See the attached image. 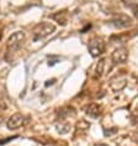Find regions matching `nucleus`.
Segmentation results:
<instances>
[{
    "label": "nucleus",
    "mask_w": 138,
    "mask_h": 146,
    "mask_svg": "<svg viewBox=\"0 0 138 146\" xmlns=\"http://www.w3.org/2000/svg\"><path fill=\"white\" fill-rule=\"evenodd\" d=\"M56 31V26L51 22H41L33 28V40L46 38L47 36L52 35Z\"/></svg>",
    "instance_id": "f257e3e1"
},
{
    "label": "nucleus",
    "mask_w": 138,
    "mask_h": 146,
    "mask_svg": "<svg viewBox=\"0 0 138 146\" xmlns=\"http://www.w3.org/2000/svg\"><path fill=\"white\" fill-rule=\"evenodd\" d=\"M105 40L99 37V36H95L92 37L90 40H89V44H88V49H89V53L91 54V56L94 58H97L99 55H101L105 52Z\"/></svg>",
    "instance_id": "f03ea898"
},
{
    "label": "nucleus",
    "mask_w": 138,
    "mask_h": 146,
    "mask_svg": "<svg viewBox=\"0 0 138 146\" xmlns=\"http://www.w3.org/2000/svg\"><path fill=\"white\" fill-rule=\"evenodd\" d=\"M23 42H25V33L22 31H17L7 38L6 47L9 52H16L23 44Z\"/></svg>",
    "instance_id": "7ed1b4c3"
},
{
    "label": "nucleus",
    "mask_w": 138,
    "mask_h": 146,
    "mask_svg": "<svg viewBox=\"0 0 138 146\" xmlns=\"http://www.w3.org/2000/svg\"><path fill=\"white\" fill-rule=\"evenodd\" d=\"M110 23L116 28H127L132 26L133 19L126 14H117L111 19Z\"/></svg>",
    "instance_id": "20e7f679"
},
{
    "label": "nucleus",
    "mask_w": 138,
    "mask_h": 146,
    "mask_svg": "<svg viewBox=\"0 0 138 146\" xmlns=\"http://www.w3.org/2000/svg\"><path fill=\"white\" fill-rule=\"evenodd\" d=\"M128 59V52L125 47H120L115 49L111 54V60L113 64H125Z\"/></svg>",
    "instance_id": "39448f33"
},
{
    "label": "nucleus",
    "mask_w": 138,
    "mask_h": 146,
    "mask_svg": "<svg viewBox=\"0 0 138 146\" xmlns=\"http://www.w3.org/2000/svg\"><path fill=\"white\" fill-rule=\"evenodd\" d=\"M127 85V78L125 75H116L110 80V88L113 92H119L123 90Z\"/></svg>",
    "instance_id": "423d86ee"
},
{
    "label": "nucleus",
    "mask_w": 138,
    "mask_h": 146,
    "mask_svg": "<svg viewBox=\"0 0 138 146\" xmlns=\"http://www.w3.org/2000/svg\"><path fill=\"white\" fill-rule=\"evenodd\" d=\"M23 124H25V117H23L21 113H15V114L11 115L6 121V127H7V129H10V130L21 128Z\"/></svg>",
    "instance_id": "0eeeda50"
},
{
    "label": "nucleus",
    "mask_w": 138,
    "mask_h": 146,
    "mask_svg": "<svg viewBox=\"0 0 138 146\" xmlns=\"http://www.w3.org/2000/svg\"><path fill=\"white\" fill-rule=\"evenodd\" d=\"M85 113L90 118H99L101 115V107L96 103H90L85 107Z\"/></svg>",
    "instance_id": "6e6552de"
},
{
    "label": "nucleus",
    "mask_w": 138,
    "mask_h": 146,
    "mask_svg": "<svg viewBox=\"0 0 138 146\" xmlns=\"http://www.w3.org/2000/svg\"><path fill=\"white\" fill-rule=\"evenodd\" d=\"M75 114V111L73 107H64V108H60L58 111V117H59V120H64L68 117H73Z\"/></svg>",
    "instance_id": "1a4fd4ad"
},
{
    "label": "nucleus",
    "mask_w": 138,
    "mask_h": 146,
    "mask_svg": "<svg viewBox=\"0 0 138 146\" xmlns=\"http://www.w3.org/2000/svg\"><path fill=\"white\" fill-rule=\"evenodd\" d=\"M70 124L68 123V121L66 120H60L59 123H57L56 124V129H57V131H58L59 134H62V135H66V134L69 133V130H70Z\"/></svg>",
    "instance_id": "9d476101"
},
{
    "label": "nucleus",
    "mask_w": 138,
    "mask_h": 146,
    "mask_svg": "<svg viewBox=\"0 0 138 146\" xmlns=\"http://www.w3.org/2000/svg\"><path fill=\"white\" fill-rule=\"evenodd\" d=\"M105 63H106V60L105 59H101L99 63H97V65H96V69H95V75H96V78H100V76H102L104 74V70H105Z\"/></svg>",
    "instance_id": "9b49d317"
},
{
    "label": "nucleus",
    "mask_w": 138,
    "mask_h": 146,
    "mask_svg": "<svg viewBox=\"0 0 138 146\" xmlns=\"http://www.w3.org/2000/svg\"><path fill=\"white\" fill-rule=\"evenodd\" d=\"M76 127H78L79 130H83V131H85V130H88V129L90 128V124H89L88 121H85V120H80L79 123L76 124Z\"/></svg>",
    "instance_id": "f8f14e48"
},
{
    "label": "nucleus",
    "mask_w": 138,
    "mask_h": 146,
    "mask_svg": "<svg viewBox=\"0 0 138 146\" xmlns=\"http://www.w3.org/2000/svg\"><path fill=\"white\" fill-rule=\"evenodd\" d=\"M132 123L133 124H138V107L132 112Z\"/></svg>",
    "instance_id": "ddd939ff"
},
{
    "label": "nucleus",
    "mask_w": 138,
    "mask_h": 146,
    "mask_svg": "<svg viewBox=\"0 0 138 146\" xmlns=\"http://www.w3.org/2000/svg\"><path fill=\"white\" fill-rule=\"evenodd\" d=\"M17 137V135H15V136H11V137H6V139H4V140H0V145H4V144H6V143H10L11 140H14Z\"/></svg>",
    "instance_id": "4468645a"
},
{
    "label": "nucleus",
    "mask_w": 138,
    "mask_h": 146,
    "mask_svg": "<svg viewBox=\"0 0 138 146\" xmlns=\"http://www.w3.org/2000/svg\"><path fill=\"white\" fill-rule=\"evenodd\" d=\"M110 130H111V131H106V130L104 131L105 136H111V135H113V134H116V133H117V129H116V128H113V129H110Z\"/></svg>",
    "instance_id": "2eb2a0df"
},
{
    "label": "nucleus",
    "mask_w": 138,
    "mask_h": 146,
    "mask_svg": "<svg viewBox=\"0 0 138 146\" xmlns=\"http://www.w3.org/2000/svg\"><path fill=\"white\" fill-rule=\"evenodd\" d=\"M132 140L135 141L136 144H138V130L133 133V135H132Z\"/></svg>",
    "instance_id": "dca6fc26"
},
{
    "label": "nucleus",
    "mask_w": 138,
    "mask_h": 146,
    "mask_svg": "<svg viewBox=\"0 0 138 146\" xmlns=\"http://www.w3.org/2000/svg\"><path fill=\"white\" fill-rule=\"evenodd\" d=\"M133 14H135V16H136V17L138 19V7H137V9H136L135 11H133Z\"/></svg>",
    "instance_id": "f3484780"
},
{
    "label": "nucleus",
    "mask_w": 138,
    "mask_h": 146,
    "mask_svg": "<svg viewBox=\"0 0 138 146\" xmlns=\"http://www.w3.org/2000/svg\"><path fill=\"white\" fill-rule=\"evenodd\" d=\"M3 119H4V117L0 114V125H1V123H3Z\"/></svg>",
    "instance_id": "a211bd4d"
},
{
    "label": "nucleus",
    "mask_w": 138,
    "mask_h": 146,
    "mask_svg": "<svg viewBox=\"0 0 138 146\" xmlns=\"http://www.w3.org/2000/svg\"><path fill=\"white\" fill-rule=\"evenodd\" d=\"M95 146H109V145H106V144H96Z\"/></svg>",
    "instance_id": "6ab92c4d"
},
{
    "label": "nucleus",
    "mask_w": 138,
    "mask_h": 146,
    "mask_svg": "<svg viewBox=\"0 0 138 146\" xmlns=\"http://www.w3.org/2000/svg\"><path fill=\"white\" fill-rule=\"evenodd\" d=\"M0 39H1V32H0Z\"/></svg>",
    "instance_id": "aec40b11"
}]
</instances>
